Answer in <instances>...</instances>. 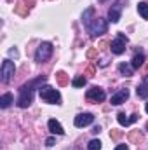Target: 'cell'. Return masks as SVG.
Returning a JSON list of instances; mask_svg holds the SVG:
<instances>
[{
  "instance_id": "f546056e",
  "label": "cell",
  "mask_w": 148,
  "mask_h": 150,
  "mask_svg": "<svg viewBox=\"0 0 148 150\" xmlns=\"http://www.w3.org/2000/svg\"><path fill=\"white\" fill-rule=\"evenodd\" d=\"M9 54H11V56H14V58H18V51H16V49H11V51H9Z\"/></svg>"
},
{
  "instance_id": "277c9868",
  "label": "cell",
  "mask_w": 148,
  "mask_h": 150,
  "mask_svg": "<svg viewBox=\"0 0 148 150\" xmlns=\"http://www.w3.org/2000/svg\"><path fill=\"white\" fill-rule=\"evenodd\" d=\"M106 28H108V25H106V21H105L103 18H96V19L87 26V30H89V33H91L92 37H98V35L106 33Z\"/></svg>"
},
{
  "instance_id": "2e32d148",
  "label": "cell",
  "mask_w": 148,
  "mask_h": 150,
  "mask_svg": "<svg viewBox=\"0 0 148 150\" xmlns=\"http://www.w3.org/2000/svg\"><path fill=\"white\" fill-rule=\"evenodd\" d=\"M12 100H14L12 94H11V93H5V94L0 98V107H2V108H7V107L12 103Z\"/></svg>"
},
{
  "instance_id": "4316f807",
  "label": "cell",
  "mask_w": 148,
  "mask_h": 150,
  "mask_svg": "<svg viewBox=\"0 0 148 150\" xmlns=\"http://www.w3.org/2000/svg\"><path fill=\"white\" fill-rule=\"evenodd\" d=\"M110 44L111 42H108V40H101V42H99V49H108Z\"/></svg>"
},
{
  "instance_id": "e0dca14e",
  "label": "cell",
  "mask_w": 148,
  "mask_h": 150,
  "mask_svg": "<svg viewBox=\"0 0 148 150\" xmlns=\"http://www.w3.org/2000/svg\"><path fill=\"white\" fill-rule=\"evenodd\" d=\"M138 12L141 14L143 19H148V4L147 2H140L138 4Z\"/></svg>"
},
{
  "instance_id": "ffe728a7",
  "label": "cell",
  "mask_w": 148,
  "mask_h": 150,
  "mask_svg": "<svg viewBox=\"0 0 148 150\" xmlns=\"http://www.w3.org/2000/svg\"><path fill=\"white\" fill-rule=\"evenodd\" d=\"M117 120H118V124H120V126H129V124H131V119H127V117H125V113H118V115H117Z\"/></svg>"
},
{
  "instance_id": "4dcf8cb0",
  "label": "cell",
  "mask_w": 148,
  "mask_h": 150,
  "mask_svg": "<svg viewBox=\"0 0 148 150\" xmlns=\"http://www.w3.org/2000/svg\"><path fill=\"white\" fill-rule=\"evenodd\" d=\"M99 131H101V127H99V126H96V127L92 129V133H99Z\"/></svg>"
},
{
  "instance_id": "ba28073f",
  "label": "cell",
  "mask_w": 148,
  "mask_h": 150,
  "mask_svg": "<svg viewBox=\"0 0 148 150\" xmlns=\"http://www.w3.org/2000/svg\"><path fill=\"white\" fill-rule=\"evenodd\" d=\"M33 4H35L33 0H19L14 11H16L19 16H28V12H30V9L33 7Z\"/></svg>"
},
{
  "instance_id": "7c38bea8",
  "label": "cell",
  "mask_w": 148,
  "mask_h": 150,
  "mask_svg": "<svg viewBox=\"0 0 148 150\" xmlns=\"http://www.w3.org/2000/svg\"><path fill=\"white\" fill-rule=\"evenodd\" d=\"M49 129H51V133H54V134H65L63 126H61L56 119H51V120H49Z\"/></svg>"
},
{
  "instance_id": "9a60e30c",
  "label": "cell",
  "mask_w": 148,
  "mask_h": 150,
  "mask_svg": "<svg viewBox=\"0 0 148 150\" xmlns=\"http://www.w3.org/2000/svg\"><path fill=\"white\" fill-rule=\"evenodd\" d=\"M56 80H58V86H61V87H65V86H68V75L65 74V72H58L56 74Z\"/></svg>"
},
{
  "instance_id": "d4e9b609",
  "label": "cell",
  "mask_w": 148,
  "mask_h": 150,
  "mask_svg": "<svg viewBox=\"0 0 148 150\" xmlns=\"http://www.w3.org/2000/svg\"><path fill=\"white\" fill-rule=\"evenodd\" d=\"M96 58H98V49H94V47L89 49L87 51V59H96Z\"/></svg>"
},
{
  "instance_id": "4fadbf2b",
  "label": "cell",
  "mask_w": 148,
  "mask_h": 150,
  "mask_svg": "<svg viewBox=\"0 0 148 150\" xmlns=\"http://www.w3.org/2000/svg\"><path fill=\"white\" fill-rule=\"evenodd\" d=\"M143 140H145V136H143V133H141V131H131V133H129V142H131V143L140 145Z\"/></svg>"
},
{
  "instance_id": "484cf974",
  "label": "cell",
  "mask_w": 148,
  "mask_h": 150,
  "mask_svg": "<svg viewBox=\"0 0 148 150\" xmlns=\"http://www.w3.org/2000/svg\"><path fill=\"white\" fill-rule=\"evenodd\" d=\"M96 74V70H94V67L91 65V67H87V70H85V75H89V77H94Z\"/></svg>"
},
{
  "instance_id": "8992f818",
  "label": "cell",
  "mask_w": 148,
  "mask_h": 150,
  "mask_svg": "<svg viewBox=\"0 0 148 150\" xmlns=\"http://www.w3.org/2000/svg\"><path fill=\"white\" fill-rule=\"evenodd\" d=\"M125 44H127V37L124 33H118L117 35V40H111L110 47H111V52L113 54H122L125 52Z\"/></svg>"
},
{
  "instance_id": "1f68e13d",
  "label": "cell",
  "mask_w": 148,
  "mask_h": 150,
  "mask_svg": "<svg viewBox=\"0 0 148 150\" xmlns=\"http://www.w3.org/2000/svg\"><path fill=\"white\" fill-rule=\"evenodd\" d=\"M145 110H147V113H148V103H147V107H145Z\"/></svg>"
},
{
  "instance_id": "8fae6325",
  "label": "cell",
  "mask_w": 148,
  "mask_h": 150,
  "mask_svg": "<svg viewBox=\"0 0 148 150\" xmlns=\"http://www.w3.org/2000/svg\"><path fill=\"white\" fill-rule=\"evenodd\" d=\"M127 98H129V91L127 89H120L117 94L111 96V105H122Z\"/></svg>"
},
{
  "instance_id": "836d02e7",
  "label": "cell",
  "mask_w": 148,
  "mask_h": 150,
  "mask_svg": "<svg viewBox=\"0 0 148 150\" xmlns=\"http://www.w3.org/2000/svg\"><path fill=\"white\" fill-rule=\"evenodd\" d=\"M98 2H105V0H98Z\"/></svg>"
},
{
  "instance_id": "cb8c5ba5",
  "label": "cell",
  "mask_w": 148,
  "mask_h": 150,
  "mask_svg": "<svg viewBox=\"0 0 148 150\" xmlns=\"http://www.w3.org/2000/svg\"><path fill=\"white\" fill-rule=\"evenodd\" d=\"M122 131H118V129H111L110 131V138H113V140H118V138H122Z\"/></svg>"
},
{
  "instance_id": "30bf717a",
  "label": "cell",
  "mask_w": 148,
  "mask_h": 150,
  "mask_svg": "<svg viewBox=\"0 0 148 150\" xmlns=\"http://www.w3.org/2000/svg\"><path fill=\"white\" fill-rule=\"evenodd\" d=\"M120 12H122V0H118L115 5H111V9L108 11V19H110L111 23H118Z\"/></svg>"
},
{
  "instance_id": "52a82bcc",
  "label": "cell",
  "mask_w": 148,
  "mask_h": 150,
  "mask_svg": "<svg viewBox=\"0 0 148 150\" xmlns=\"http://www.w3.org/2000/svg\"><path fill=\"white\" fill-rule=\"evenodd\" d=\"M105 98H106V94H105V91L101 89V87H91L89 91H87V100H92V101H105Z\"/></svg>"
},
{
  "instance_id": "603a6c76",
  "label": "cell",
  "mask_w": 148,
  "mask_h": 150,
  "mask_svg": "<svg viewBox=\"0 0 148 150\" xmlns=\"http://www.w3.org/2000/svg\"><path fill=\"white\" fill-rule=\"evenodd\" d=\"M82 86H85V77H75L73 87H82Z\"/></svg>"
},
{
  "instance_id": "44dd1931",
  "label": "cell",
  "mask_w": 148,
  "mask_h": 150,
  "mask_svg": "<svg viewBox=\"0 0 148 150\" xmlns=\"http://www.w3.org/2000/svg\"><path fill=\"white\" fill-rule=\"evenodd\" d=\"M136 93H138V96H140V98H143V100H147V98H148V89H147V86H145V84H143V86H140Z\"/></svg>"
},
{
  "instance_id": "9c48e42d",
  "label": "cell",
  "mask_w": 148,
  "mask_h": 150,
  "mask_svg": "<svg viewBox=\"0 0 148 150\" xmlns=\"http://www.w3.org/2000/svg\"><path fill=\"white\" fill-rule=\"evenodd\" d=\"M92 120H94L92 113H80V115L75 117V126L77 127H85V126L92 124Z\"/></svg>"
},
{
  "instance_id": "5bb4252c",
  "label": "cell",
  "mask_w": 148,
  "mask_h": 150,
  "mask_svg": "<svg viewBox=\"0 0 148 150\" xmlns=\"http://www.w3.org/2000/svg\"><path fill=\"white\" fill-rule=\"evenodd\" d=\"M143 63H145V54L143 52H138V54H134L131 67L132 68H140V67H143Z\"/></svg>"
},
{
  "instance_id": "3957f363",
  "label": "cell",
  "mask_w": 148,
  "mask_h": 150,
  "mask_svg": "<svg viewBox=\"0 0 148 150\" xmlns=\"http://www.w3.org/2000/svg\"><path fill=\"white\" fill-rule=\"evenodd\" d=\"M52 51H54L52 44H49V42H42V44L38 45L37 52H35V61H37V63H44V61H47V59L52 56Z\"/></svg>"
},
{
  "instance_id": "6da1fadb",
  "label": "cell",
  "mask_w": 148,
  "mask_h": 150,
  "mask_svg": "<svg viewBox=\"0 0 148 150\" xmlns=\"http://www.w3.org/2000/svg\"><path fill=\"white\" fill-rule=\"evenodd\" d=\"M42 82H45V77L42 75V77H38L35 80H32L30 84H25V86H21V89H19V100H18V107H21V108H28L30 105H32V101H33V87L38 86V84H42Z\"/></svg>"
},
{
  "instance_id": "83f0119b",
  "label": "cell",
  "mask_w": 148,
  "mask_h": 150,
  "mask_svg": "<svg viewBox=\"0 0 148 150\" xmlns=\"http://www.w3.org/2000/svg\"><path fill=\"white\" fill-rule=\"evenodd\" d=\"M54 142H56L54 138H49V140L45 142V145H47V147H52V145H54Z\"/></svg>"
},
{
  "instance_id": "f1b7e54d",
  "label": "cell",
  "mask_w": 148,
  "mask_h": 150,
  "mask_svg": "<svg viewBox=\"0 0 148 150\" xmlns=\"http://www.w3.org/2000/svg\"><path fill=\"white\" fill-rule=\"evenodd\" d=\"M115 150H129V149H127V145H117Z\"/></svg>"
},
{
  "instance_id": "d6986e66",
  "label": "cell",
  "mask_w": 148,
  "mask_h": 150,
  "mask_svg": "<svg viewBox=\"0 0 148 150\" xmlns=\"http://www.w3.org/2000/svg\"><path fill=\"white\" fill-rule=\"evenodd\" d=\"M118 72L122 75H125V77H131V75H132V68H131L129 65H125V63H120V65H118Z\"/></svg>"
},
{
  "instance_id": "7402d4cb",
  "label": "cell",
  "mask_w": 148,
  "mask_h": 150,
  "mask_svg": "<svg viewBox=\"0 0 148 150\" xmlns=\"http://www.w3.org/2000/svg\"><path fill=\"white\" fill-rule=\"evenodd\" d=\"M87 149L89 150H101V142L99 140H91L89 145H87Z\"/></svg>"
},
{
  "instance_id": "d6a6232c",
  "label": "cell",
  "mask_w": 148,
  "mask_h": 150,
  "mask_svg": "<svg viewBox=\"0 0 148 150\" xmlns=\"http://www.w3.org/2000/svg\"><path fill=\"white\" fill-rule=\"evenodd\" d=\"M145 82H147V84H148V77H147V79H145Z\"/></svg>"
},
{
  "instance_id": "7a4b0ae2",
  "label": "cell",
  "mask_w": 148,
  "mask_h": 150,
  "mask_svg": "<svg viewBox=\"0 0 148 150\" xmlns=\"http://www.w3.org/2000/svg\"><path fill=\"white\" fill-rule=\"evenodd\" d=\"M38 93H40V98L45 101V103H59L61 101V96H59V93L56 91V89H52V87H49V86H40L38 87Z\"/></svg>"
},
{
  "instance_id": "5b68a950",
  "label": "cell",
  "mask_w": 148,
  "mask_h": 150,
  "mask_svg": "<svg viewBox=\"0 0 148 150\" xmlns=\"http://www.w3.org/2000/svg\"><path fill=\"white\" fill-rule=\"evenodd\" d=\"M2 82L4 84H7L11 79H12V75L16 74V67H14V63L11 61V59H5L4 63H2Z\"/></svg>"
},
{
  "instance_id": "ac0fdd59",
  "label": "cell",
  "mask_w": 148,
  "mask_h": 150,
  "mask_svg": "<svg viewBox=\"0 0 148 150\" xmlns=\"http://www.w3.org/2000/svg\"><path fill=\"white\" fill-rule=\"evenodd\" d=\"M92 14H94V9H92V7H89V9L84 12L82 21H84V25H85V26H89V25H91V16H92Z\"/></svg>"
}]
</instances>
